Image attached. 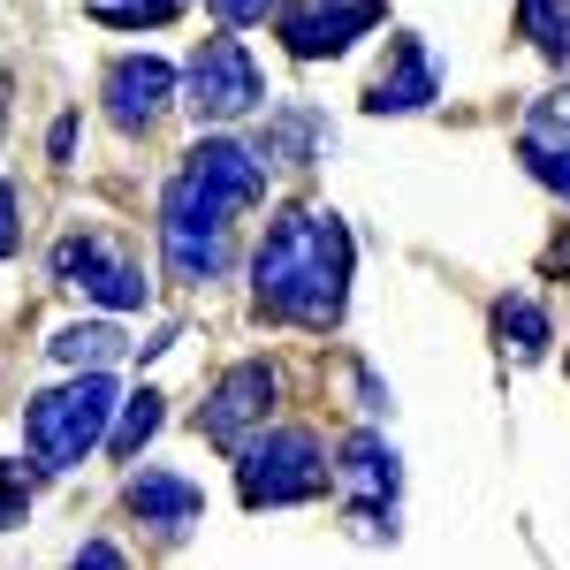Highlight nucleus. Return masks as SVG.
<instances>
[{"label": "nucleus", "instance_id": "obj_1", "mask_svg": "<svg viewBox=\"0 0 570 570\" xmlns=\"http://www.w3.org/2000/svg\"><path fill=\"white\" fill-rule=\"evenodd\" d=\"M252 305L327 335L351 305V228L335 214H282L252 259Z\"/></svg>", "mask_w": 570, "mask_h": 570}, {"label": "nucleus", "instance_id": "obj_2", "mask_svg": "<svg viewBox=\"0 0 570 570\" xmlns=\"http://www.w3.org/2000/svg\"><path fill=\"white\" fill-rule=\"evenodd\" d=\"M115 381H107V365H91L77 373L69 389H46L31 411H23V434H31V456H39L46 472H61V464H85L91 449L107 441L115 426Z\"/></svg>", "mask_w": 570, "mask_h": 570}, {"label": "nucleus", "instance_id": "obj_3", "mask_svg": "<svg viewBox=\"0 0 570 570\" xmlns=\"http://www.w3.org/2000/svg\"><path fill=\"white\" fill-rule=\"evenodd\" d=\"M228 228H236V206L214 198L190 168L160 190V259L176 282H214L228 266Z\"/></svg>", "mask_w": 570, "mask_h": 570}, {"label": "nucleus", "instance_id": "obj_4", "mask_svg": "<svg viewBox=\"0 0 570 570\" xmlns=\"http://www.w3.org/2000/svg\"><path fill=\"white\" fill-rule=\"evenodd\" d=\"M327 487V449L305 426H274L259 441H236V494L244 510H289V502H312Z\"/></svg>", "mask_w": 570, "mask_h": 570}, {"label": "nucleus", "instance_id": "obj_5", "mask_svg": "<svg viewBox=\"0 0 570 570\" xmlns=\"http://www.w3.org/2000/svg\"><path fill=\"white\" fill-rule=\"evenodd\" d=\"M259 99H266L259 61L236 39H206L190 53V115H198V122H236V115H252Z\"/></svg>", "mask_w": 570, "mask_h": 570}, {"label": "nucleus", "instance_id": "obj_6", "mask_svg": "<svg viewBox=\"0 0 570 570\" xmlns=\"http://www.w3.org/2000/svg\"><path fill=\"white\" fill-rule=\"evenodd\" d=\"M335 487L351 494V525L365 540H389L395 532V449L381 434H351L343 441V464H335Z\"/></svg>", "mask_w": 570, "mask_h": 570}, {"label": "nucleus", "instance_id": "obj_7", "mask_svg": "<svg viewBox=\"0 0 570 570\" xmlns=\"http://www.w3.org/2000/svg\"><path fill=\"white\" fill-rule=\"evenodd\" d=\"M53 282L99 297L107 312H137L145 305V274H137L107 236H61V244H53Z\"/></svg>", "mask_w": 570, "mask_h": 570}, {"label": "nucleus", "instance_id": "obj_8", "mask_svg": "<svg viewBox=\"0 0 570 570\" xmlns=\"http://www.w3.org/2000/svg\"><path fill=\"white\" fill-rule=\"evenodd\" d=\"M381 16H389V0H297V8H282V46L297 61H327L351 39H365Z\"/></svg>", "mask_w": 570, "mask_h": 570}, {"label": "nucleus", "instance_id": "obj_9", "mask_svg": "<svg viewBox=\"0 0 570 570\" xmlns=\"http://www.w3.org/2000/svg\"><path fill=\"white\" fill-rule=\"evenodd\" d=\"M266 411H274V365L244 357V365H228V373H220V389L206 395V411H198V434L220 441V449H236V441L252 434Z\"/></svg>", "mask_w": 570, "mask_h": 570}, {"label": "nucleus", "instance_id": "obj_10", "mask_svg": "<svg viewBox=\"0 0 570 570\" xmlns=\"http://www.w3.org/2000/svg\"><path fill=\"white\" fill-rule=\"evenodd\" d=\"M168 99H176V69L153 61V53H122V61L107 69V122L122 137H145L168 115Z\"/></svg>", "mask_w": 570, "mask_h": 570}, {"label": "nucleus", "instance_id": "obj_11", "mask_svg": "<svg viewBox=\"0 0 570 570\" xmlns=\"http://www.w3.org/2000/svg\"><path fill=\"white\" fill-rule=\"evenodd\" d=\"M183 168L206 183L214 198H228L236 214H252L266 198V168H259V145H236V137H198L190 153H183Z\"/></svg>", "mask_w": 570, "mask_h": 570}, {"label": "nucleus", "instance_id": "obj_12", "mask_svg": "<svg viewBox=\"0 0 570 570\" xmlns=\"http://www.w3.org/2000/svg\"><path fill=\"white\" fill-rule=\"evenodd\" d=\"M434 91L441 85H434L426 46H419V39H395V61L381 69V85H373V99H365V107H373V115H411V107H426Z\"/></svg>", "mask_w": 570, "mask_h": 570}, {"label": "nucleus", "instance_id": "obj_13", "mask_svg": "<svg viewBox=\"0 0 570 570\" xmlns=\"http://www.w3.org/2000/svg\"><path fill=\"white\" fill-rule=\"evenodd\" d=\"M122 494H130L137 518H145V525H160V532H183L190 518H198V510H206V494L183 480V472H137Z\"/></svg>", "mask_w": 570, "mask_h": 570}, {"label": "nucleus", "instance_id": "obj_14", "mask_svg": "<svg viewBox=\"0 0 570 570\" xmlns=\"http://www.w3.org/2000/svg\"><path fill=\"white\" fill-rule=\"evenodd\" d=\"M494 335H502V351H510V357H540L548 343H556L548 312L532 305V297H502V305H494Z\"/></svg>", "mask_w": 570, "mask_h": 570}, {"label": "nucleus", "instance_id": "obj_15", "mask_svg": "<svg viewBox=\"0 0 570 570\" xmlns=\"http://www.w3.org/2000/svg\"><path fill=\"white\" fill-rule=\"evenodd\" d=\"M46 351L61 357V365H77V373H91V365H115V357L130 351V343H122L115 327H99V320H85V327H61V335H53Z\"/></svg>", "mask_w": 570, "mask_h": 570}, {"label": "nucleus", "instance_id": "obj_16", "mask_svg": "<svg viewBox=\"0 0 570 570\" xmlns=\"http://www.w3.org/2000/svg\"><path fill=\"white\" fill-rule=\"evenodd\" d=\"M160 419H168V395L160 389H137L122 411H115V426H107V441H115V456H137L145 441L160 434Z\"/></svg>", "mask_w": 570, "mask_h": 570}, {"label": "nucleus", "instance_id": "obj_17", "mask_svg": "<svg viewBox=\"0 0 570 570\" xmlns=\"http://www.w3.org/2000/svg\"><path fill=\"white\" fill-rule=\"evenodd\" d=\"M312 145H320V115H297V107H289V115H274V122L259 130V160H289V168H305Z\"/></svg>", "mask_w": 570, "mask_h": 570}, {"label": "nucleus", "instance_id": "obj_18", "mask_svg": "<svg viewBox=\"0 0 570 570\" xmlns=\"http://www.w3.org/2000/svg\"><path fill=\"white\" fill-rule=\"evenodd\" d=\"M518 23H525V39L540 46L556 69H570V0H525Z\"/></svg>", "mask_w": 570, "mask_h": 570}, {"label": "nucleus", "instance_id": "obj_19", "mask_svg": "<svg viewBox=\"0 0 570 570\" xmlns=\"http://www.w3.org/2000/svg\"><path fill=\"white\" fill-rule=\"evenodd\" d=\"M518 160H525L556 198H570V145H563V137H525V145H518Z\"/></svg>", "mask_w": 570, "mask_h": 570}, {"label": "nucleus", "instance_id": "obj_20", "mask_svg": "<svg viewBox=\"0 0 570 570\" xmlns=\"http://www.w3.org/2000/svg\"><path fill=\"white\" fill-rule=\"evenodd\" d=\"M99 23H115V31H145V23H168L183 0H85Z\"/></svg>", "mask_w": 570, "mask_h": 570}, {"label": "nucleus", "instance_id": "obj_21", "mask_svg": "<svg viewBox=\"0 0 570 570\" xmlns=\"http://www.w3.org/2000/svg\"><path fill=\"white\" fill-rule=\"evenodd\" d=\"M525 137H563V145H570V91H548V99L532 107Z\"/></svg>", "mask_w": 570, "mask_h": 570}, {"label": "nucleus", "instance_id": "obj_22", "mask_svg": "<svg viewBox=\"0 0 570 570\" xmlns=\"http://www.w3.org/2000/svg\"><path fill=\"white\" fill-rule=\"evenodd\" d=\"M23 510H31V480L0 464V532H8V525H23Z\"/></svg>", "mask_w": 570, "mask_h": 570}, {"label": "nucleus", "instance_id": "obj_23", "mask_svg": "<svg viewBox=\"0 0 570 570\" xmlns=\"http://www.w3.org/2000/svg\"><path fill=\"white\" fill-rule=\"evenodd\" d=\"M266 8H282V0H214V16H220V23H259Z\"/></svg>", "mask_w": 570, "mask_h": 570}, {"label": "nucleus", "instance_id": "obj_24", "mask_svg": "<svg viewBox=\"0 0 570 570\" xmlns=\"http://www.w3.org/2000/svg\"><path fill=\"white\" fill-rule=\"evenodd\" d=\"M46 153H53V160L69 168V153H77V115H61V122H53V137H46Z\"/></svg>", "mask_w": 570, "mask_h": 570}, {"label": "nucleus", "instance_id": "obj_25", "mask_svg": "<svg viewBox=\"0 0 570 570\" xmlns=\"http://www.w3.org/2000/svg\"><path fill=\"white\" fill-rule=\"evenodd\" d=\"M8 252H16V190L0 183V259H8Z\"/></svg>", "mask_w": 570, "mask_h": 570}, {"label": "nucleus", "instance_id": "obj_26", "mask_svg": "<svg viewBox=\"0 0 570 570\" xmlns=\"http://www.w3.org/2000/svg\"><path fill=\"white\" fill-rule=\"evenodd\" d=\"M77 563H99V570H107V563H122V548H115V540H85V548H77Z\"/></svg>", "mask_w": 570, "mask_h": 570}, {"label": "nucleus", "instance_id": "obj_27", "mask_svg": "<svg viewBox=\"0 0 570 570\" xmlns=\"http://www.w3.org/2000/svg\"><path fill=\"white\" fill-rule=\"evenodd\" d=\"M0 122H8V77H0Z\"/></svg>", "mask_w": 570, "mask_h": 570}]
</instances>
